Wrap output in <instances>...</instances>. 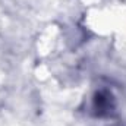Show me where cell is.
Instances as JSON below:
<instances>
[{"label": "cell", "instance_id": "1", "mask_svg": "<svg viewBox=\"0 0 126 126\" xmlns=\"http://www.w3.org/2000/svg\"><path fill=\"white\" fill-rule=\"evenodd\" d=\"M90 113L100 119L114 117L117 114V101L113 93L107 88H98L91 97Z\"/></svg>", "mask_w": 126, "mask_h": 126}]
</instances>
